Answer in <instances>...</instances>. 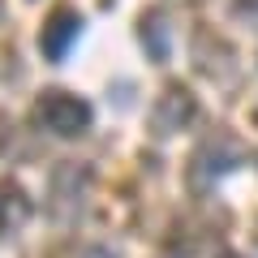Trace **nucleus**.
I'll return each mask as SVG.
<instances>
[{
  "label": "nucleus",
  "instance_id": "obj_7",
  "mask_svg": "<svg viewBox=\"0 0 258 258\" xmlns=\"http://www.w3.org/2000/svg\"><path fill=\"white\" fill-rule=\"evenodd\" d=\"M86 258H112V254H108V249H91V254H86Z\"/></svg>",
  "mask_w": 258,
  "mask_h": 258
},
{
  "label": "nucleus",
  "instance_id": "obj_8",
  "mask_svg": "<svg viewBox=\"0 0 258 258\" xmlns=\"http://www.w3.org/2000/svg\"><path fill=\"white\" fill-rule=\"evenodd\" d=\"M5 138H9V129H5V116H0V142H5Z\"/></svg>",
  "mask_w": 258,
  "mask_h": 258
},
{
  "label": "nucleus",
  "instance_id": "obj_3",
  "mask_svg": "<svg viewBox=\"0 0 258 258\" xmlns=\"http://www.w3.org/2000/svg\"><path fill=\"white\" fill-rule=\"evenodd\" d=\"M78 35H82V13L69 9V5H56V9L47 13L43 30H39V52H43L47 60H64L69 47L78 43Z\"/></svg>",
  "mask_w": 258,
  "mask_h": 258
},
{
  "label": "nucleus",
  "instance_id": "obj_4",
  "mask_svg": "<svg viewBox=\"0 0 258 258\" xmlns=\"http://www.w3.org/2000/svg\"><path fill=\"white\" fill-rule=\"evenodd\" d=\"M194 95L185 91L181 82L164 86V95L155 99V108H151V129H155L159 138H168V134H176V129H185L194 120Z\"/></svg>",
  "mask_w": 258,
  "mask_h": 258
},
{
  "label": "nucleus",
  "instance_id": "obj_6",
  "mask_svg": "<svg viewBox=\"0 0 258 258\" xmlns=\"http://www.w3.org/2000/svg\"><path fill=\"white\" fill-rule=\"evenodd\" d=\"M142 43H147L151 60H168V22L164 13H142Z\"/></svg>",
  "mask_w": 258,
  "mask_h": 258
},
{
  "label": "nucleus",
  "instance_id": "obj_1",
  "mask_svg": "<svg viewBox=\"0 0 258 258\" xmlns=\"http://www.w3.org/2000/svg\"><path fill=\"white\" fill-rule=\"evenodd\" d=\"M35 120L56 138H78L91 129V103L69 91H43L35 99Z\"/></svg>",
  "mask_w": 258,
  "mask_h": 258
},
{
  "label": "nucleus",
  "instance_id": "obj_9",
  "mask_svg": "<svg viewBox=\"0 0 258 258\" xmlns=\"http://www.w3.org/2000/svg\"><path fill=\"white\" fill-rule=\"evenodd\" d=\"M220 258H241V254H220Z\"/></svg>",
  "mask_w": 258,
  "mask_h": 258
},
{
  "label": "nucleus",
  "instance_id": "obj_2",
  "mask_svg": "<svg viewBox=\"0 0 258 258\" xmlns=\"http://www.w3.org/2000/svg\"><path fill=\"white\" fill-rule=\"evenodd\" d=\"M241 159H245V151H241L237 138H228V134H215V138H207L203 147L194 151V164H189V181L203 189L207 181H215V176H224L228 168H237Z\"/></svg>",
  "mask_w": 258,
  "mask_h": 258
},
{
  "label": "nucleus",
  "instance_id": "obj_10",
  "mask_svg": "<svg viewBox=\"0 0 258 258\" xmlns=\"http://www.w3.org/2000/svg\"><path fill=\"white\" fill-rule=\"evenodd\" d=\"M0 13H5V5H0Z\"/></svg>",
  "mask_w": 258,
  "mask_h": 258
},
{
  "label": "nucleus",
  "instance_id": "obj_5",
  "mask_svg": "<svg viewBox=\"0 0 258 258\" xmlns=\"http://www.w3.org/2000/svg\"><path fill=\"white\" fill-rule=\"evenodd\" d=\"M26 220H30V203H26V194H22L18 185L0 181V237H5V232H18Z\"/></svg>",
  "mask_w": 258,
  "mask_h": 258
}]
</instances>
